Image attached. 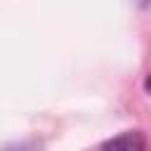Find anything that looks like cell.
<instances>
[{
  "label": "cell",
  "mask_w": 151,
  "mask_h": 151,
  "mask_svg": "<svg viewBox=\"0 0 151 151\" xmlns=\"http://www.w3.org/2000/svg\"><path fill=\"white\" fill-rule=\"evenodd\" d=\"M101 151H146V137L139 130H127L104 142Z\"/></svg>",
  "instance_id": "6da1fadb"
}]
</instances>
